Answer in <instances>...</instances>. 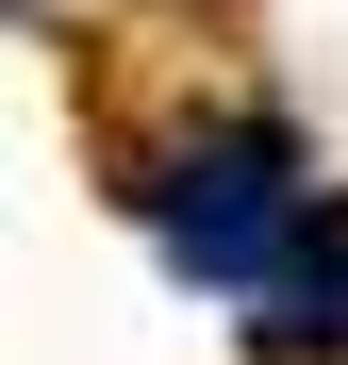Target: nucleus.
<instances>
[{
    "label": "nucleus",
    "mask_w": 348,
    "mask_h": 365,
    "mask_svg": "<svg viewBox=\"0 0 348 365\" xmlns=\"http://www.w3.org/2000/svg\"><path fill=\"white\" fill-rule=\"evenodd\" d=\"M149 216H166V266L183 282H216V299H265L282 266H299V232H315V200H299V150L265 133H199L183 166L149 182Z\"/></svg>",
    "instance_id": "f257e3e1"
},
{
    "label": "nucleus",
    "mask_w": 348,
    "mask_h": 365,
    "mask_svg": "<svg viewBox=\"0 0 348 365\" xmlns=\"http://www.w3.org/2000/svg\"><path fill=\"white\" fill-rule=\"evenodd\" d=\"M249 349H265V365H315V349H348V232H299V266L265 282Z\"/></svg>",
    "instance_id": "f03ea898"
}]
</instances>
